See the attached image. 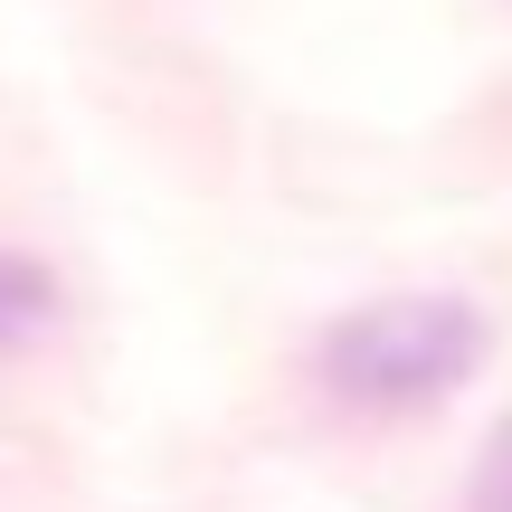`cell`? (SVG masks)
I'll use <instances>...</instances> for the list:
<instances>
[{
    "label": "cell",
    "instance_id": "6da1fadb",
    "mask_svg": "<svg viewBox=\"0 0 512 512\" xmlns=\"http://www.w3.org/2000/svg\"><path fill=\"white\" fill-rule=\"evenodd\" d=\"M484 361V313L456 294H389L323 332V380L361 408H418L446 399Z\"/></svg>",
    "mask_w": 512,
    "mask_h": 512
},
{
    "label": "cell",
    "instance_id": "7a4b0ae2",
    "mask_svg": "<svg viewBox=\"0 0 512 512\" xmlns=\"http://www.w3.org/2000/svg\"><path fill=\"white\" fill-rule=\"evenodd\" d=\"M48 313H57V285H48V266H38V256H19V247H0V342L38 332Z\"/></svg>",
    "mask_w": 512,
    "mask_h": 512
},
{
    "label": "cell",
    "instance_id": "3957f363",
    "mask_svg": "<svg viewBox=\"0 0 512 512\" xmlns=\"http://www.w3.org/2000/svg\"><path fill=\"white\" fill-rule=\"evenodd\" d=\"M475 512H512V418L494 427V446L475 465Z\"/></svg>",
    "mask_w": 512,
    "mask_h": 512
}]
</instances>
